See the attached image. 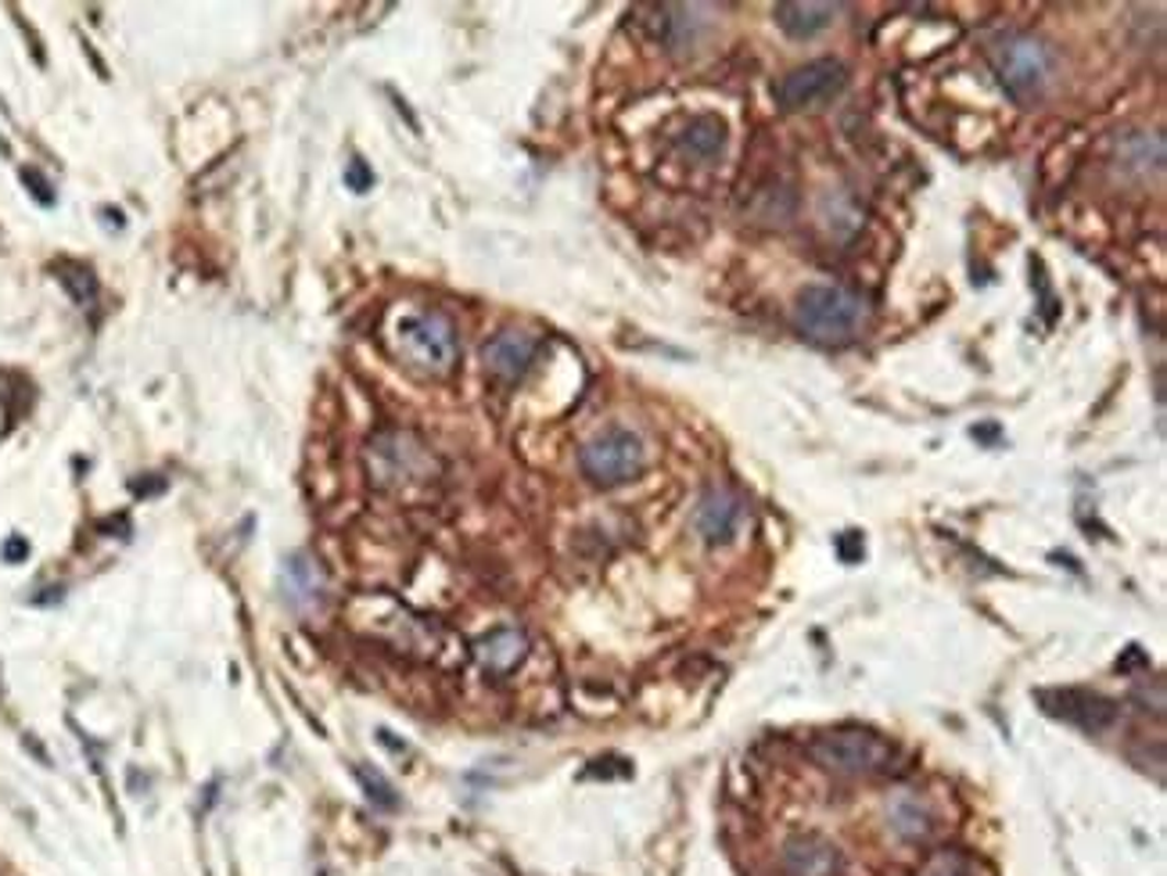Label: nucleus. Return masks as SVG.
Instances as JSON below:
<instances>
[{
  "mask_svg": "<svg viewBox=\"0 0 1167 876\" xmlns=\"http://www.w3.org/2000/svg\"><path fill=\"white\" fill-rule=\"evenodd\" d=\"M396 356L407 370L421 373V378H446L460 359V338L453 320L424 309V313H410L396 324L392 334Z\"/></svg>",
  "mask_w": 1167,
  "mask_h": 876,
  "instance_id": "nucleus-2",
  "label": "nucleus"
},
{
  "mask_svg": "<svg viewBox=\"0 0 1167 876\" xmlns=\"http://www.w3.org/2000/svg\"><path fill=\"white\" fill-rule=\"evenodd\" d=\"M686 151H694L697 159H711V154H719L722 145H725V126L722 119H716V115H700V119L686 130Z\"/></svg>",
  "mask_w": 1167,
  "mask_h": 876,
  "instance_id": "nucleus-17",
  "label": "nucleus"
},
{
  "mask_svg": "<svg viewBox=\"0 0 1167 876\" xmlns=\"http://www.w3.org/2000/svg\"><path fill=\"white\" fill-rule=\"evenodd\" d=\"M22 180H25V184H30V187H33V195H36V198H41L44 205H50V201H55V195H50V187H47V184H44V180H41V176H36L33 170H22Z\"/></svg>",
  "mask_w": 1167,
  "mask_h": 876,
  "instance_id": "nucleus-22",
  "label": "nucleus"
},
{
  "mask_svg": "<svg viewBox=\"0 0 1167 876\" xmlns=\"http://www.w3.org/2000/svg\"><path fill=\"white\" fill-rule=\"evenodd\" d=\"M888 819H891V830L899 833L902 841H924V837L934 830L927 805L919 802L913 791H899L891 797V802H888Z\"/></svg>",
  "mask_w": 1167,
  "mask_h": 876,
  "instance_id": "nucleus-15",
  "label": "nucleus"
},
{
  "mask_svg": "<svg viewBox=\"0 0 1167 876\" xmlns=\"http://www.w3.org/2000/svg\"><path fill=\"white\" fill-rule=\"evenodd\" d=\"M992 69L1009 97L1020 101V105H1031L1045 90L1049 76H1053V50L1023 33L1003 36L992 47Z\"/></svg>",
  "mask_w": 1167,
  "mask_h": 876,
  "instance_id": "nucleus-3",
  "label": "nucleus"
},
{
  "mask_svg": "<svg viewBox=\"0 0 1167 876\" xmlns=\"http://www.w3.org/2000/svg\"><path fill=\"white\" fill-rule=\"evenodd\" d=\"M840 11H845L840 4H812V0H805V4H776V22L794 41H809V36L823 33L826 25H834Z\"/></svg>",
  "mask_w": 1167,
  "mask_h": 876,
  "instance_id": "nucleus-14",
  "label": "nucleus"
},
{
  "mask_svg": "<svg viewBox=\"0 0 1167 876\" xmlns=\"http://www.w3.org/2000/svg\"><path fill=\"white\" fill-rule=\"evenodd\" d=\"M370 474H374V485L381 488L424 482L432 474V457L424 453L417 438H410L403 431H385L370 442Z\"/></svg>",
  "mask_w": 1167,
  "mask_h": 876,
  "instance_id": "nucleus-6",
  "label": "nucleus"
},
{
  "mask_svg": "<svg viewBox=\"0 0 1167 876\" xmlns=\"http://www.w3.org/2000/svg\"><path fill=\"white\" fill-rule=\"evenodd\" d=\"M783 873L787 876H837L840 852L823 833H798L783 844Z\"/></svg>",
  "mask_w": 1167,
  "mask_h": 876,
  "instance_id": "nucleus-9",
  "label": "nucleus"
},
{
  "mask_svg": "<svg viewBox=\"0 0 1167 876\" xmlns=\"http://www.w3.org/2000/svg\"><path fill=\"white\" fill-rule=\"evenodd\" d=\"M525 657H528V636L514 625L492 629V633H485L474 643V661L496 679L517 672L525 665Z\"/></svg>",
  "mask_w": 1167,
  "mask_h": 876,
  "instance_id": "nucleus-11",
  "label": "nucleus"
},
{
  "mask_svg": "<svg viewBox=\"0 0 1167 876\" xmlns=\"http://www.w3.org/2000/svg\"><path fill=\"white\" fill-rule=\"evenodd\" d=\"M916 876H977V862L959 848H938L919 862Z\"/></svg>",
  "mask_w": 1167,
  "mask_h": 876,
  "instance_id": "nucleus-16",
  "label": "nucleus"
},
{
  "mask_svg": "<svg viewBox=\"0 0 1167 876\" xmlns=\"http://www.w3.org/2000/svg\"><path fill=\"white\" fill-rule=\"evenodd\" d=\"M356 780L363 783V794H367V802H370L374 808H385V811L399 808L396 787H392V783H388V780L381 776L378 769H370V765H356Z\"/></svg>",
  "mask_w": 1167,
  "mask_h": 876,
  "instance_id": "nucleus-18",
  "label": "nucleus"
},
{
  "mask_svg": "<svg viewBox=\"0 0 1167 876\" xmlns=\"http://www.w3.org/2000/svg\"><path fill=\"white\" fill-rule=\"evenodd\" d=\"M837 553H840V561H845V564H855L862 557V535L859 532H845L837 539Z\"/></svg>",
  "mask_w": 1167,
  "mask_h": 876,
  "instance_id": "nucleus-21",
  "label": "nucleus"
},
{
  "mask_svg": "<svg viewBox=\"0 0 1167 876\" xmlns=\"http://www.w3.org/2000/svg\"><path fill=\"white\" fill-rule=\"evenodd\" d=\"M4 557L11 561V557H25V543H22V539H11V543L4 546Z\"/></svg>",
  "mask_w": 1167,
  "mask_h": 876,
  "instance_id": "nucleus-23",
  "label": "nucleus"
},
{
  "mask_svg": "<svg viewBox=\"0 0 1167 876\" xmlns=\"http://www.w3.org/2000/svg\"><path fill=\"white\" fill-rule=\"evenodd\" d=\"M794 320L801 334L815 345H840L859 342L873 324V309L859 291L840 288V285H812L798 295Z\"/></svg>",
  "mask_w": 1167,
  "mask_h": 876,
  "instance_id": "nucleus-1",
  "label": "nucleus"
},
{
  "mask_svg": "<svg viewBox=\"0 0 1167 876\" xmlns=\"http://www.w3.org/2000/svg\"><path fill=\"white\" fill-rule=\"evenodd\" d=\"M579 463H582V474L593 485L611 488L640 479V471L647 468V449L640 435H632L626 428H611L582 446Z\"/></svg>",
  "mask_w": 1167,
  "mask_h": 876,
  "instance_id": "nucleus-5",
  "label": "nucleus"
},
{
  "mask_svg": "<svg viewBox=\"0 0 1167 876\" xmlns=\"http://www.w3.org/2000/svg\"><path fill=\"white\" fill-rule=\"evenodd\" d=\"M61 285L72 291L76 306H83V309L94 302V295H98V280H94V274H90L87 266H72L69 263L61 269Z\"/></svg>",
  "mask_w": 1167,
  "mask_h": 876,
  "instance_id": "nucleus-19",
  "label": "nucleus"
},
{
  "mask_svg": "<svg viewBox=\"0 0 1167 876\" xmlns=\"http://www.w3.org/2000/svg\"><path fill=\"white\" fill-rule=\"evenodd\" d=\"M345 184L353 187V191H367V187L374 184V173L367 170V165H363V159H353V162H348V170H345Z\"/></svg>",
  "mask_w": 1167,
  "mask_h": 876,
  "instance_id": "nucleus-20",
  "label": "nucleus"
},
{
  "mask_svg": "<svg viewBox=\"0 0 1167 876\" xmlns=\"http://www.w3.org/2000/svg\"><path fill=\"white\" fill-rule=\"evenodd\" d=\"M281 589H284V600H288L291 608L309 611V608H317V603L323 600V575H320V568L313 561L298 553V557H288V564H284Z\"/></svg>",
  "mask_w": 1167,
  "mask_h": 876,
  "instance_id": "nucleus-13",
  "label": "nucleus"
},
{
  "mask_svg": "<svg viewBox=\"0 0 1167 876\" xmlns=\"http://www.w3.org/2000/svg\"><path fill=\"white\" fill-rule=\"evenodd\" d=\"M741 518H744V499L733 493V488H708L705 499H700L697 507V532L705 535V543L719 546V543H730V539L736 535V528H741Z\"/></svg>",
  "mask_w": 1167,
  "mask_h": 876,
  "instance_id": "nucleus-10",
  "label": "nucleus"
},
{
  "mask_svg": "<svg viewBox=\"0 0 1167 876\" xmlns=\"http://www.w3.org/2000/svg\"><path fill=\"white\" fill-rule=\"evenodd\" d=\"M809 754L837 776H877L894 762V744L870 729H834L815 737Z\"/></svg>",
  "mask_w": 1167,
  "mask_h": 876,
  "instance_id": "nucleus-4",
  "label": "nucleus"
},
{
  "mask_svg": "<svg viewBox=\"0 0 1167 876\" xmlns=\"http://www.w3.org/2000/svg\"><path fill=\"white\" fill-rule=\"evenodd\" d=\"M1039 704L1045 707V715L1063 718V723L1078 726L1085 733L1107 729L1118 718V704L1099 698L1092 690H1042Z\"/></svg>",
  "mask_w": 1167,
  "mask_h": 876,
  "instance_id": "nucleus-8",
  "label": "nucleus"
},
{
  "mask_svg": "<svg viewBox=\"0 0 1167 876\" xmlns=\"http://www.w3.org/2000/svg\"><path fill=\"white\" fill-rule=\"evenodd\" d=\"M848 87V69L840 66L837 58H820L809 61L794 72H787L780 83H776V105L783 112H805L823 105V101H834L840 90Z\"/></svg>",
  "mask_w": 1167,
  "mask_h": 876,
  "instance_id": "nucleus-7",
  "label": "nucleus"
},
{
  "mask_svg": "<svg viewBox=\"0 0 1167 876\" xmlns=\"http://www.w3.org/2000/svg\"><path fill=\"white\" fill-rule=\"evenodd\" d=\"M531 356H536V338L525 331H500L482 349L485 370L500 381L525 378V370L531 367Z\"/></svg>",
  "mask_w": 1167,
  "mask_h": 876,
  "instance_id": "nucleus-12",
  "label": "nucleus"
}]
</instances>
